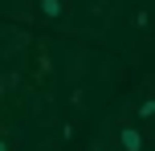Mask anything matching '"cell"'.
<instances>
[{"label": "cell", "instance_id": "1", "mask_svg": "<svg viewBox=\"0 0 155 151\" xmlns=\"http://www.w3.org/2000/svg\"><path fill=\"white\" fill-rule=\"evenodd\" d=\"M37 12L45 16V21H61V16L70 12V0H37Z\"/></svg>", "mask_w": 155, "mask_h": 151}, {"label": "cell", "instance_id": "2", "mask_svg": "<svg viewBox=\"0 0 155 151\" xmlns=\"http://www.w3.org/2000/svg\"><path fill=\"white\" fill-rule=\"evenodd\" d=\"M118 143H123V151H143V135L135 127H123V135H118Z\"/></svg>", "mask_w": 155, "mask_h": 151}, {"label": "cell", "instance_id": "3", "mask_svg": "<svg viewBox=\"0 0 155 151\" xmlns=\"http://www.w3.org/2000/svg\"><path fill=\"white\" fill-rule=\"evenodd\" d=\"M135 114H139V119H155V98H147V102H139V110H135Z\"/></svg>", "mask_w": 155, "mask_h": 151}, {"label": "cell", "instance_id": "4", "mask_svg": "<svg viewBox=\"0 0 155 151\" xmlns=\"http://www.w3.org/2000/svg\"><path fill=\"white\" fill-rule=\"evenodd\" d=\"M0 151H8V143H4V139H0Z\"/></svg>", "mask_w": 155, "mask_h": 151}]
</instances>
